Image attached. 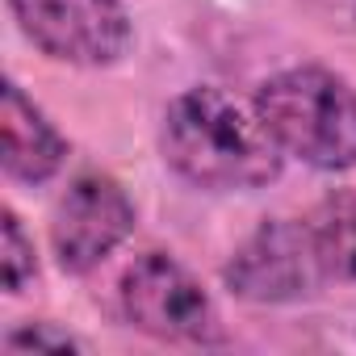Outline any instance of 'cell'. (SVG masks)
<instances>
[{
    "label": "cell",
    "instance_id": "1",
    "mask_svg": "<svg viewBox=\"0 0 356 356\" xmlns=\"http://www.w3.org/2000/svg\"><path fill=\"white\" fill-rule=\"evenodd\" d=\"M163 159L197 189H264L281 176V143L256 109L222 88L181 92L159 130Z\"/></svg>",
    "mask_w": 356,
    "mask_h": 356
},
{
    "label": "cell",
    "instance_id": "2",
    "mask_svg": "<svg viewBox=\"0 0 356 356\" xmlns=\"http://www.w3.org/2000/svg\"><path fill=\"white\" fill-rule=\"evenodd\" d=\"M256 113L281 143L318 172L356 168V88L327 67H289L260 84Z\"/></svg>",
    "mask_w": 356,
    "mask_h": 356
},
{
    "label": "cell",
    "instance_id": "3",
    "mask_svg": "<svg viewBox=\"0 0 356 356\" xmlns=\"http://www.w3.org/2000/svg\"><path fill=\"white\" fill-rule=\"evenodd\" d=\"M122 310L126 318L163 343H214L218 310L197 277L163 252L138 256L122 277Z\"/></svg>",
    "mask_w": 356,
    "mask_h": 356
},
{
    "label": "cell",
    "instance_id": "4",
    "mask_svg": "<svg viewBox=\"0 0 356 356\" xmlns=\"http://www.w3.org/2000/svg\"><path fill=\"white\" fill-rule=\"evenodd\" d=\"M9 9L42 55L72 67H109L130 47L122 0H9Z\"/></svg>",
    "mask_w": 356,
    "mask_h": 356
},
{
    "label": "cell",
    "instance_id": "5",
    "mask_svg": "<svg viewBox=\"0 0 356 356\" xmlns=\"http://www.w3.org/2000/svg\"><path fill=\"white\" fill-rule=\"evenodd\" d=\"M134 231V206L113 176L88 172L76 176L72 189L59 197L51 218V248L63 273L84 277L92 273L126 235Z\"/></svg>",
    "mask_w": 356,
    "mask_h": 356
},
{
    "label": "cell",
    "instance_id": "6",
    "mask_svg": "<svg viewBox=\"0 0 356 356\" xmlns=\"http://www.w3.org/2000/svg\"><path fill=\"white\" fill-rule=\"evenodd\" d=\"M227 285L243 302H298L306 298L323 277L318 248L310 235V222H264L227 264Z\"/></svg>",
    "mask_w": 356,
    "mask_h": 356
},
{
    "label": "cell",
    "instance_id": "7",
    "mask_svg": "<svg viewBox=\"0 0 356 356\" xmlns=\"http://www.w3.org/2000/svg\"><path fill=\"white\" fill-rule=\"evenodd\" d=\"M0 138H5V176L22 185H42L63 168L67 143L42 118V109L9 80L0 97Z\"/></svg>",
    "mask_w": 356,
    "mask_h": 356
},
{
    "label": "cell",
    "instance_id": "8",
    "mask_svg": "<svg viewBox=\"0 0 356 356\" xmlns=\"http://www.w3.org/2000/svg\"><path fill=\"white\" fill-rule=\"evenodd\" d=\"M310 235L318 248L323 277L356 281V193H335L310 218Z\"/></svg>",
    "mask_w": 356,
    "mask_h": 356
},
{
    "label": "cell",
    "instance_id": "9",
    "mask_svg": "<svg viewBox=\"0 0 356 356\" xmlns=\"http://www.w3.org/2000/svg\"><path fill=\"white\" fill-rule=\"evenodd\" d=\"M5 260H0V268H5V289L9 293H22L30 281H34V273H38V264H34V243L26 239V231H22V218L13 214V210H5Z\"/></svg>",
    "mask_w": 356,
    "mask_h": 356
},
{
    "label": "cell",
    "instance_id": "10",
    "mask_svg": "<svg viewBox=\"0 0 356 356\" xmlns=\"http://www.w3.org/2000/svg\"><path fill=\"white\" fill-rule=\"evenodd\" d=\"M5 352H80V339L51 327H22L5 335Z\"/></svg>",
    "mask_w": 356,
    "mask_h": 356
}]
</instances>
